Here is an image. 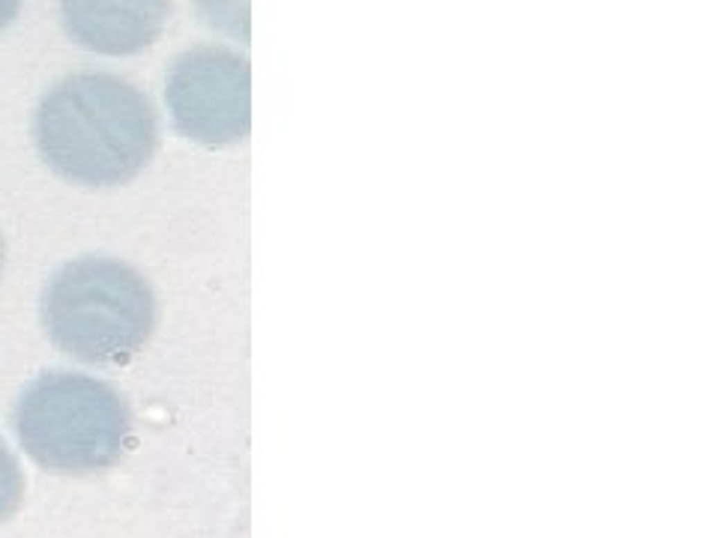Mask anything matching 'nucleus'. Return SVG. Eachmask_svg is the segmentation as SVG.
I'll return each mask as SVG.
<instances>
[{"label":"nucleus","instance_id":"f257e3e1","mask_svg":"<svg viewBox=\"0 0 718 538\" xmlns=\"http://www.w3.org/2000/svg\"><path fill=\"white\" fill-rule=\"evenodd\" d=\"M156 105L114 72L84 69L60 78L36 105L33 141L42 162L81 188L132 183L159 150Z\"/></svg>","mask_w":718,"mask_h":538},{"label":"nucleus","instance_id":"f03ea898","mask_svg":"<svg viewBox=\"0 0 718 538\" xmlns=\"http://www.w3.org/2000/svg\"><path fill=\"white\" fill-rule=\"evenodd\" d=\"M49 341L87 365H126L159 320L156 294L132 263L84 254L54 272L40 299Z\"/></svg>","mask_w":718,"mask_h":538},{"label":"nucleus","instance_id":"7ed1b4c3","mask_svg":"<svg viewBox=\"0 0 718 538\" xmlns=\"http://www.w3.org/2000/svg\"><path fill=\"white\" fill-rule=\"evenodd\" d=\"M12 424L24 455L51 473L87 476L114 467L132 440V407L111 383L49 371L18 395Z\"/></svg>","mask_w":718,"mask_h":538},{"label":"nucleus","instance_id":"20e7f679","mask_svg":"<svg viewBox=\"0 0 718 538\" xmlns=\"http://www.w3.org/2000/svg\"><path fill=\"white\" fill-rule=\"evenodd\" d=\"M165 105L174 129L192 144L231 147L252 129V63L228 45H195L165 75Z\"/></svg>","mask_w":718,"mask_h":538},{"label":"nucleus","instance_id":"39448f33","mask_svg":"<svg viewBox=\"0 0 718 538\" xmlns=\"http://www.w3.org/2000/svg\"><path fill=\"white\" fill-rule=\"evenodd\" d=\"M171 21V0H60V24L84 51L132 57L150 48Z\"/></svg>","mask_w":718,"mask_h":538},{"label":"nucleus","instance_id":"423d86ee","mask_svg":"<svg viewBox=\"0 0 718 538\" xmlns=\"http://www.w3.org/2000/svg\"><path fill=\"white\" fill-rule=\"evenodd\" d=\"M195 9L207 27L249 42V0H195Z\"/></svg>","mask_w":718,"mask_h":538},{"label":"nucleus","instance_id":"0eeeda50","mask_svg":"<svg viewBox=\"0 0 718 538\" xmlns=\"http://www.w3.org/2000/svg\"><path fill=\"white\" fill-rule=\"evenodd\" d=\"M24 473L18 464L15 451L6 446V440H0V523L9 521L24 503Z\"/></svg>","mask_w":718,"mask_h":538},{"label":"nucleus","instance_id":"6e6552de","mask_svg":"<svg viewBox=\"0 0 718 538\" xmlns=\"http://www.w3.org/2000/svg\"><path fill=\"white\" fill-rule=\"evenodd\" d=\"M21 6H24V0H0V30H6L15 21Z\"/></svg>","mask_w":718,"mask_h":538},{"label":"nucleus","instance_id":"1a4fd4ad","mask_svg":"<svg viewBox=\"0 0 718 538\" xmlns=\"http://www.w3.org/2000/svg\"><path fill=\"white\" fill-rule=\"evenodd\" d=\"M3 254H6V245H3V233H0V269H3Z\"/></svg>","mask_w":718,"mask_h":538}]
</instances>
